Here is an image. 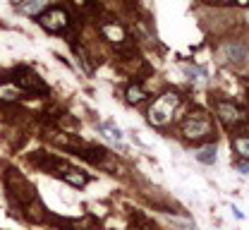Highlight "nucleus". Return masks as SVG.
Listing matches in <instances>:
<instances>
[{
  "instance_id": "f257e3e1",
  "label": "nucleus",
  "mask_w": 249,
  "mask_h": 230,
  "mask_svg": "<svg viewBox=\"0 0 249 230\" xmlns=\"http://www.w3.org/2000/svg\"><path fill=\"white\" fill-rule=\"evenodd\" d=\"M178 108H180V94L165 91V94H160V96L151 103L146 118H149V123H151L154 127H163V125H168V123L173 120V115L178 113Z\"/></svg>"
},
{
  "instance_id": "f03ea898",
  "label": "nucleus",
  "mask_w": 249,
  "mask_h": 230,
  "mask_svg": "<svg viewBox=\"0 0 249 230\" xmlns=\"http://www.w3.org/2000/svg\"><path fill=\"white\" fill-rule=\"evenodd\" d=\"M5 182H7L10 197L15 199V201H19L22 206H29V204H36V201H38L34 185H31L17 168H7V170H5Z\"/></svg>"
},
{
  "instance_id": "7ed1b4c3",
  "label": "nucleus",
  "mask_w": 249,
  "mask_h": 230,
  "mask_svg": "<svg viewBox=\"0 0 249 230\" xmlns=\"http://www.w3.org/2000/svg\"><path fill=\"white\" fill-rule=\"evenodd\" d=\"M38 27L46 29L48 34H62L70 27V12L60 5H48L46 10L38 12Z\"/></svg>"
},
{
  "instance_id": "20e7f679",
  "label": "nucleus",
  "mask_w": 249,
  "mask_h": 230,
  "mask_svg": "<svg viewBox=\"0 0 249 230\" xmlns=\"http://www.w3.org/2000/svg\"><path fill=\"white\" fill-rule=\"evenodd\" d=\"M15 84L29 96H48V84L31 67H17L15 70Z\"/></svg>"
},
{
  "instance_id": "39448f33",
  "label": "nucleus",
  "mask_w": 249,
  "mask_h": 230,
  "mask_svg": "<svg viewBox=\"0 0 249 230\" xmlns=\"http://www.w3.org/2000/svg\"><path fill=\"white\" fill-rule=\"evenodd\" d=\"M180 132H182V137L189 139V142H194V139H206V137L213 134V125L209 123V118H204V113H192V115H187L185 120H182Z\"/></svg>"
},
{
  "instance_id": "423d86ee",
  "label": "nucleus",
  "mask_w": 249,
  "mask_h": 230,
  "mask_svg": "<svg viewBox=\"0 0 249 230\" xmlns=\"http://www.w3.org/2000/svg\"><path fill=\"white\" fill-rule=\"evenodd\" d=\"M216 113H218V120H220L223 125H228V127H235V125H240V123L245 120L240 106H235V103H230V101H218Z\"/></svg>"
},
{
  "instance_id": "0eeeda50",
  "label": "nucleus",
  "mask_w": 249,
  "mask_h": 230,
  "mask_svg": "<svg viewBox=\"0 0 249 230\" xmlns=\"http://www.w3.org/2000/svg\"><path fill=\"white\" fill-rule=\"evenodd\" d=\"M58 177L65 180L67 185H72V187H84V185L89 182V175H87V173H82V170H77V168H70V165L58 168Z\"/></svg>"
},
{
  "instance_id": "6e6552de",
  "label": "nucleus",
  "mask_w": 249,
  "mask_h": 230,
  "mask_svg": "<svg viewBox=\"0 0 249 230\" xmlns=\"http://www.w3.org/2000/svg\"><path fill=\"white\" fill-rule=\"evenodd\" d=\"M98 130L103 132V137L115 146V149H124V137H123V132L118 130L113 123H103V125H98Z\"/></svg>"
},
{
  "instance_id": "1a4fd4ad",
  "label": "nucleus",
  "mask_w": 249,
  "mask_h": 230,
  "mask_svg": "<svg viewBox=\"0 0 249 230\" xmlns=\"http://www.w3.org/2000/svg\"><path fill=\"white\" fill-rule=\"evenodd\" d=\"M223 55H225V60L228 63H242L245 60V55H247V48L242 46V43H225L223 46Z\"/></svg>"
},
{
  "instance_id": "9d476101",
  "label": "nucleus",
  "mask_w": 249,
  "mask_h": 230,
  "mask_svg": "<svg viewBox=\"0 0 249 230\" xmlns=\"http://www.w3.org/2000/svg\"><path fill=\"white\" fill-rule=\"evenodd\" d=\"M103 36H106L108 41H113V43H123L124 38H127L124 29L118 24V22H108V24H103Z\"/></svg>"
},
{
  "instance_id": "9b49d317",
  "label": "nucleus",
  "mask_w": 249,
  "mask_h": 230,
  "mask_svg": "<svg viewBox=\"0 0 249 230\" xmlns=\"http://www.w3.org/2000/svg\"><path fill=\"white\" fill-rule=\"evenodd\" d=\"M146 89L144 87H139V84H129L127 89H124V101L129 103V106H137V103H142V101H146Z\"/></svg>"
},
{
  "instance_id": "f8f14e48",
  "label": "nucleus",
  "mask_w": 249,
  "mask_h": 230,
  "mask_svg": "<svg viewBox=\"0 0 249 230\" xmlns=\"http://www.w3.org/2000/svg\"><path fill=\"white\" fill-rule=\"evenodd\" d=\"M24 96V91L12 82V84H0V99L2 101H17Z\"/></svg>"
},
{
  "instance_id": "ddd939ff",
  "label": "nucleus",
  "mask_w": 249,
  "mask_h": 230,
  "mask_svg": "<svg viewBox=\"0 0 249 230\" xmlns=\"http://www.w3.org/2000/svg\"><path fill=\"white\" fill-rule=\"evenodd\" d=\"M65 228L67 230H96V221L93 218H72V221H67L65 223Z\"/></svg>"
},
{
  "instance_id": "4468645a",
  "label": "nucleus",
  "mask_w": 249,
  "mask_h": 230,
  "mask_svg": "<svg viewBox=\"0 0 249 230\" xmlns=\"http://www.w3.org/2000/svg\"><path fill=\"white\" fill-rule=\"evenodd\" d=\"M232 149H235V154H237L240 159L249 161V137H237V139H232Z\"/></svg>"
},
{
  "instance_id": "2eb2a0df",
  "label": "nucleus",
  "mask_w": 249,
  "mask_h": 230,
  "mask_svg": "<svg viewBox=\"0 0 249 230\" xmlns=\"http://www.w3.org/2000/svg\"><path fill=\"white\" fill-rule=\"evenodd\" d=\"M196 161H199V163H206V165H213L216 163V146H204V149L196 154Z\"/></svg>"
},
{
  "instance_id": "dca6fc26",
  "label": "nucleus",
  "mask_w": 249,
  "mask_h": 230,
  "mask_svg": "<svg viewBox=\"0 0 249 230\" xmlns=\"http://www.w3.org/2000/svg\"><path fill=\"white\" fill-rule=\"evenodd\" d=\"M46 5H48V0H31V2H24V5H22V10L29 12V15H36L41 7L46 10Z\"/></svg>"
},
{
  "instance_id": "f3484780",
  "label": "nucleus",
  "mask_w": 249,
  "mask_h": 230,
  "mask_svg": "<svg viewBox=\"0 0 249 230\" xmlns=\"http://www.w3.org/2000/svg\"><path fill=\"white\" fill-rule=\"evenodd\" d=\"M232 211H235V216H237V218H240V221H242V218H245V213H242V211H240V209H235V206H232Z\"/></svg>"
},
{
  "instance_id": "a211bd4d",
  "label": "nucleus",
  "mask_w": 249,
  "mask_h": 230,
  "mask_svg": "<svg viewBox=\"0 0 249 230\" xmlns=\"http://www.w3.org/2000/svg\"><path fill=\"white\" fill-rule=\"evenodd\" d=\"M237 5H242V7H249V0H235Z\"/></svg>"
},
{
  "instance_id": "6ab92c4d",
  "label": "nucleus",
  "mask_w": 249,
  "mask_h": 230,
  "mask_svg": "<svg viewBox=\"0 0 249 230\" xmlns=\"http://www.w3.org/2000/svg\"><path fill=\"white\" fill-rule=\"evenodd\" d=\"M209 2H220V5H228V2H232V0H209Z\"/></svg>"
},
{
  "instance_id": "aec40b11",
  "label": "nucleus",
  "mask_w": 249,
  "mask_h": 230,
  "mask_svg": "<svg viewBox=\"0 0 249 230\" xmlns=\"http://www.w3.org/2000/svg\"><path fill=\"white\" fill-rule=\"evenodd\" d=\"M22 2H24V0H15V5H22Z\"/></svg>"
}]
</instances>
